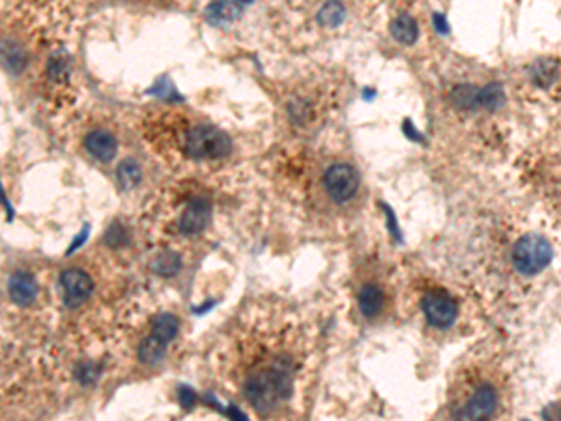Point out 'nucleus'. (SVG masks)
I'll list each match as a JSON object with an SVG mask.
<instances>
[{
    "instance_id": "obj_1",
    "label": "nucleus",
    "mask_w": 561,
    "mask_h": 421,
    "mask_svg": "<svg viewBox=\"0 0 561 421\" xmlns=\"http://www.w3.org/2000/svg\"><path fill=\"white\" fill-rule=\"evenodd\" d=\"M296 361L284 350H266L253 361L244 378L245 399L260 416L271 414L292 397Z\"/></svg>"
},
{
    "instance_id": "obj_2",
    "label": "nucleus",
    "mask_w": 561,
    "mask_h": 421,
    "mask_svg": "<svg viewBox=\"0 0 561 421\" xmlns=\"http://www.w3.org/2000/svg\"><path fill=\"white\" fill-rule=\"evenodd\" d=\"M183 150L187 156L195 159H216L227 156L232 150V144L223 131H219L210 124H198L185 131Z\"/></svg>"
},
{
    "instance_id": "obj_3",
    "label": "nucleus",
    "mask_w": 561,
    "mask_h": 421,
    "mask_svg": "<svg viewBox=\"0 0 561 421\" xmlns=\"http://www.w3.org/2000/svg\"><path fill=\"white\" fill-rule=\"evenodd\" d=\"M552 245L539 234L522 236L513 247V264L522 275H537L541 273L552 260Z\"/></svg>"
},
{
    "instance_id": "obj_4",
    "label": "nucleus",
    "mask_w": 561,
    "mask_h": 421,
    "mask_svg": "<svg viewBox=\"0 0 561 421\" xmlns=\"http://www.w3.org/2000/svg\"><path fill=\"white\" fill-rule=\"evenodd\" d=\"M324 187L333 201H337V203L350 201L359 190L358 170L350 163L332 165L330 169L325 170Z\"/></svg>"
},
{
    "instance_id": "obj_5",
    "label": "nucleus",
    "mask_w": 561,
    "mask_h": 421,
    "mask_svg": "<svg viewBox=\"0 0 561 421\" xmlns=\"http://www.w3.org/2000/svg\"><path fill=\"white\" fill-rule=\"evenodd\" d=\"M421 306H423L426 320L436 328H449L457 320V315H459L457 301L446 291L426 293Z\"/></svg>"
},
{
    "instance_id": "obj_6",
    "label": "nucleus",
    "mask_w": 561,
    "mask_h": 421,
    "mask_svg": "<svg viewBox=\"0 0 561 421\" xmlns=\"http://www.w3.org/2000/svg\"><path fill=\"white\" fill-rule=\"evenodd\" d=\"M498 407V394L490 384H481L468 397L466 405L460 410L462 421H490Z\"/></svg>"
},
{
    "instance_id": "obj_7",
    "label": "nucleus",
    "mask_w": 561,
    "mask_h": 421,
    "mask_svg": "<svg viewBox=\"0 0 561 421\" xmlns=\"http://www.w3.org/2000/svg\"><path fill=\"white\" fill-rule=\"evenodd\" d=\"M60 286L66 304L71 307L81 306L94 291V281L81 268H68L60 275Z\"/></svg>"
},
{
    "instance_id": "obj_8",
    "label": "nucleus",
    "mask_w": 561,
    "mask_h": 421,
    "mask_svg": "<svg viewBox=\"0 0 561 421\" xmlns=\"http://www.w3.org/2000/svg\"><path fill=\"white\" fill-rule=\"evenodd\" d=\"M211 216V203L208 197H193L180 214L178 229L185 236H195L208 225Z\"/></svg>"
},
{
    "instance_id": "obj_9",
    "label": "nucleus",
    "mask_w": 561,
    "mask_h": 421,
    "mask_svg": "<svg viewBox=\"0 0 561 421\" xmlns=\"http://www.w3.org/2000/svg\"><path fill=\"white\" fill-rule=\"evenodd\" d=\"M8 293L17 306H30L38 296V281L28 272H15L8 283Z\"/></svg>"
},
{
    "instance_id": "obj_10",
    "label": "nucleus",
    "mask_w": 561,
    "mask_h": 421,
    "mask_svg": "<svg viewBox=\"0 0 561 421\" xmlns=\"http://www.w3.org/2000/svg\"><path fill=\"white\" fill-rule=\"evenodd\" d=\"M358 306L361 315L369 320L380 317L386 306V293L378 283H365L358 293Z\"/></svg>"
},
{
    "instance_id": "obj_11",
    "label": "nucleus",
    "mask_w": 561,
    "mask_h": 421,
    "mask_svg": "<svg viewBox=\"0 0 561 421\" xmlns=\"http://www.w3.org/2000/svg\"><path fill=\"white\" fill-rule=\"evenodd\" d=\"M84 148L98 161H111L116 154V139L107 129H95L84 137Z\"/></svg>"
},
{
    "instance_id": "obj_12",
    "label": "nucleus",
    "mask_w": 561,
    "mask_h": 421,
    "mask_svg": "<svg viewBox=\"0 0 561 421\" xmlns=\"http://www.w3.org/2000/svg\"><path fill=\"white\" fill-rule=\"evenodd\" d=\"M391 36L399 43H402V45H412L417 40V36H420L417 21L408 14L397 15L391 21Z\"/></svg>"
},
{
    "instance_id": "obj_13",
    "label": "nucleus",
    "mask_w": 561,
    "mask_h": 421,
    "mask_svg": "<svg viewBox=\"0 0 561 421\" xmlns=\"http://www.w3.org/2000/svg\"><path fill=\"white\" fill-rule=\"evenodd\" d=\"M165 354H167V345L157 337H154L152 333L142 341L141 347H139V360L142 363H146V365H156V363L163 361Z\"/></svg>"
},
{
    "instance_id": "obj_14",
    "label": "nucleus",
    "mask_w": 561,
    "mask_h": 421,
    "mask_svg": "<svg viewBox=\"0 0 561 421\" xmlns=\"http://www.w3.org/2000/svg\"><path fill=\"white\" fill-rule=\"evenodd\" d=\"M178 330H180V322H178V319H176L174 315H170V312H163V315H159V317L154 320L152 335L157 337L159 341H163L165 345H169L170 341L176 337Z\"/></svg>"
},
{
    "instance_id": "obj_15",
    "label": "nucleus",
    "mask_w": 561,
    "mask_h": 421,
    "mask_svg": "<svg viewBox=\"0 0 561 421\" xmlns=\"http://www.w3.org/2000/svg\"><path fill=\"white\" fill-rule=\"evenodd\" d=\"M505 103V92L500 82H490L479 89V107L487 111H498Z\"/></svg>"
},
{
    "instance_id": "obj_16",
    "label": "nucleus",
    "mask_w": 561,
    "mask_h": 421,
    "mask_svg": "<svg viewBox=\"0 0 561 421\" xmlns=\"http://www.w3.org/2000/svg\"><path fill=\"white\" fill-rule=\"evenodd\" d=\"M451 102L459 109H475L479 107V89H475L472 84H459L451 92Z\"/></svg>"
},
{
    "instance_id": "obj_17",
    "label": "nucleus",
    "mask_w": 561,
    "mask_h": 421,
    "mask_svg": "<svg viewBox=\"0 0 561 421\" xmlns=\"http://www.w3.org/2000/svg\"><path fill=\"white\" fill-rule=\"evenodd\" d=\"M560 73V64L556 60H539L534 66V81L541 87H548Z\"/></svg>"
},
{
    "instance_id": "obj_18",
    "label": "nucleus",
    "mask_w": 561,
    "mask_h": 421,
    "mask_svg": "<svg viewBox=\"0 0 561 421\" xmlns=\"http://www.w3.org/2000/svg\"><path fill=\"white\" fill-rule=\"evenodd\" d=\"M182 268V260L174 253H161L154 260V270L161 275H174Z\"/></svg>"
},
{
    "instance_id": "obj_19",
    "label": "nucleus",
    "mask_w": 561,
    "mask_h": 421,
    "mask_svg": "<svg viewBox=\"0 0 561 421\" xmlns=\"http://www.w3.org/2000/svg\"><path fill=\"white\" fill-rule=\"evenodd\" d=\"M116 177H118V182L122 183L124 187H133V185L141 182L142 172L135 161H124L116 170Z\"/></svg>"
},
{
    "instance_id": "obj_20",
    "label": "nucleus",
    "mask_w": 561,
    "mask_h": 421,
    "mask_svg": "<svg viewBox=\"0 0 561 421\" xmlns=\"http://www.w3.org/2000/svg\"><path fill=\"white\" fill-rule=\"evenodd\" d=\"M343 17H345V8H343V4H337V2H330V4L322 6L320 14H318V19L325 27H337L339 23L343 21Z\"/></svg>"
},
{
    "instance_id": "obj_21",
    "label": "nucleus",
    "mask_w": 561,
    "mask_h": 421,
    "mask_svg": "<svg viewBox=\"0 0 561 421\" xmlns=\"http://www.w3.org/2000/svg\"><path fill=\"white\" fill-rule=\"evenodd\" d=\"M244 10L242 4H230V2H221V4H211L208 8V15L217 21H229L236 17L240 12Z\"/></svg>"
},
{
    "instance_id": "obj_22",
    "label": "nucleus",
    "mask_w": 561,
    "mask_h": 421,
    "mask_svg": "<svg viewBox=\"0 0 561 421\" xmlns=\"http://www.w3.org/2000/svg\"><path fill=\"white\" fill-rule=\"evenodd\" d=\"M98 374H100V369H98L94 363H84V365L79 367V373H77V376L81 378L82 384H92V382L98 378Z\"/></svg>"
},
{
    "instance_id": "obj_23",
    "label": "nucleus",
    "mask_w": 561,
    "mask_h": 421,
    "mask_svg": "<svg viewBox=\"0 0 561 421\" xmlns=\"http://www.w3.org/2000/svg\"><path fill=\"white\" fill-rule=\"evenodd\" d=\"M434 25H436V30H438L439 34H447V32H449V25H447L446 15L434 14Z\"/></svg>"
}]
</instances>
